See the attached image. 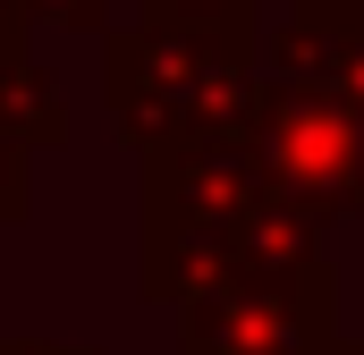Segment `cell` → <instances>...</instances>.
<instances>
[{
  "mask_svg": "<svg viewBox=\"0 0 364 355\" xmlns=\"http://www.w3.org/2000/svg\"><path fill=\"white\" fill-rule=\"evenodd\" d=\"M263 93V34L255 26H102V110L119 144L153 153L186 136H246Z\"/></svg>",
  "mask_w": 364,
  "mask_h": 355,
  "instance_id": "6da1fadb",
  "label": "cell"
},
{
  "mask_svg": "<svg viewBox=\"0 0 364 355\" xmlns=\"http://www.w3.org/2000/svg\"><path fill=\"white\" fill-rule=\"evenodd\" d=\"M246 153L263 195L296 203L305 220H356L364 212V110L322 85H279L263 77L246 110Z\"/></svg>",
  "mask_w": 364,
  "mask_h": 355,
  "instance_id": "7a4b0ae2",
  "label": "cell"
},
{
  "mask_svg": "<svg viewBox=\"0 0 364 355\" xmlns=\"http://www.w3.org/2000/svg\"><path fill=\"white\" fill-rule=\"evenodd\" d=\"M339 271L331 254L288 271H229L178 305V355H331Z\"/></svg>",
  "mask_w": 364,
  "mask_h": 355,
  "instance_id": "3957f363",
  "label": "cell"
},
{
  "mask_svg": "<svg viewBox=\"0 0 364 355\" xmlns=\"http://www.w3.org/2000/svg\"><path fill=\"white\" fill-rule=\"evenodd\" d=\"M136 161H144V178H136V246L186 237V229H229L263 195L246 136H186V144H153Z\"/></svg>",
  "mask_w": 364,
  "mask_h": 355,
  "instance_id": "277c9868",
  "label": "cell"
},
{
  "mask_svg": "<svg viewBox=\"0 0 364 355\" xmlns=\"http://www.w3.org/2000/svg\"><path fill=\"white\" fill-rule=\"evenodd\" d=\"M263 77L322 85L364 110V0H288L263 34Z\"/></svg>",
  "mask_w": 364,
  "mask_h": 355,
  "instance_id": "5b68a950",
  "label": "cell"
},
{
  "mask_svg": "<svg viewBox=\"0 0 364 355\" xmlns=\"http://www.w3.org/2000/svg\"><path fill=\"white\" fill-rule=\"evenodd\" d=\"M0 127H9L26 153H60V144H68V102H60L51 68H43L34 51L0 60Z\"/></svg>",
  "mask_w": 364,
  "mask_h": 355,
  "instance_id": "8992f818",
  "label": "cell"
},
{
  "mask_svg": "<svg viewBox=\"0 0 364 355\" xmlns=\"http://www.w3.org/2000/svg\"><path fill=\"white\" fill-rule=\"evenodd\" d=\"M153 26H255V0H136Z\"/></svg>",
  "mask_w": 364,
  "mask_h": 355,
  "instance_id": "52a82bcc",
  "label": "cell"
},
{
  "mask_svg": "<svg viewBox=\"0 0 364 355\" xmlns=\"http://www.w3.org/2000/svg\"><path fill=\"white\" fill-rule=\"evenodd\" d=\"M26 212H34V153L0 127V229H17Z\"/></svg>",
  "mask_w": 364,
  "mask_h": 355,
  "instance_id": "ba28073f",
  "label": "cell"
},
{
  "mask_svg": "<svg viewBox=\"0 0 364 355\" xmlns=\"http://www.w3.org/2000/svg\"><path fill=\"white\" fill-rule=\"evenodd\" d=\"M26 17H34V34H43V26H60V34H102V26H110V0H26Z\"/></svg>",
  "mask_w": 364,
  "mask_h": 355,
  "instance_id": "9c48e42d",
  "label": "cell"
},
{
  "mask_svg": "<svg viewBox=\"0 0 364 355\" xmlns=\"http://www.w3.org/2000/svg\"><path fill=\"white\" fill-rule=\"evenodd\" d=\"M17 51H34V17H26V0H0V60H17Z\"/></svg>",
  "mask_w": 364,
  "mask_h": 355,
  "instance_id": "30bf717a",
  "label": "cell"
},
{
  "mask_svg": "<svg viewBox=\"0 0 364 355\" xmlns=\"http://www.w3.org/2000/svg\"><path fill=\"white\" fill-rule=\"evenodd\" d=\"M0 355H102L85 339H34V330H17V339H0Z\"/></svg>",
  "mask_w": 364,
  "mask_h": 355,
  "instance_id": "8fae6325",
  "label": "cell"
},
{
  "mask_svg": "<svg viewBox=\"0 0 364 355\" xmlns=\"http://www.w3.org/2000/svg\"><path fill=\"white\" fill-rule=\"evenodd\" d=\"M331 355H364V339H331Z\"/></svg>",
  "mask_w": 364,
  "mask_h": 355,
  "instance_id": "7c38bea8",
  "label": "cell"
}]
</instances>
